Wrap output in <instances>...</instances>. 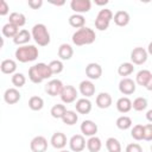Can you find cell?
Here are the masks:
<instances>
[{
	"label": "cell",
	"instance_id": "obj_1",
	"mask_svg": "<svg viewBox=\"0 0 152 152\" xmlns=\"http://www.w3.org/2000/svg\"><path fill=\"white\" fill-rule=\"evenodd\" d=\"M52 76V71L49 64L45 63H37L28 69V78L32 83H42L44 80H48Z\"/></svg>",
	"mask_w": 152,
	"mask_h": 152
},
{
	"label": "cell",
	"instance_id": "obj_2",
	"mask_svg": "<svg viewBox=\"0 0 152 152\" xmlns=\"http://www.w3.org/2000/svg\"><path fill=\"white\" fill-rule=\"evenodd\" d=\"M95 38H96L95 31L90 27L84 26V27L78 28L77 31L74 32V34L71 37V40L76 46H82V45L93 44L95 42Z\"/></svg>",
	"mask_w": 152,
	"mask_h": 152
},
{
	"label": "cell",
	"instance_id": "obj_3",
	"mask_svg": "<svg viewBox=\"0 0 152 152\" xmlns=\"http://www.w3.org/2000/svg\"><path fill=\"white\" fill-rule=\"evenodd\" d=\"M14 56L17 58V61H19L20 63H27V62H33L38 58L39 56V50L38 48H36L34 45H23L17 48Z\"/></svg>",
	"mask_w": 152,
	"mask_h": 152
},
{
	"label": "cell",
	"instance_id": "obj_4",
	"mask_svg": "<svg viewBox=\"0 0 152 152\" xmlns=\"http://www.w3.org/2000/svg\"><path fill=\"white\" fill-rule=\"evenodd\" d=\"M31 34H32V38L34 39V42L39 45V46H46L50 44V33L48 31V27L42 24V23H38L36 25H33L32 30H31Z\"/></svg>",
	"mask_w": 152,
	"mask_h": 152
},
{
	"label": "cell",
	"instance_id": "obj_5",
	"mask_svg": "<svg viewBox=\"0 0 152 152\" xmlns=\"http://www.w3.org/2000/svg\"><path fill=\"white\" fill-rule=\"evenodd\" d=\"M113 12L108 8H102L100 10V12L97 13L96 15V19H95V27L99 30V31H106L113 19Z\"/></svg>",
	"mask_w": 152,
	"mask_h": 152
},
{
	"label": "cell",
	"instance_id": "obj_6",
	"mask_svg": "<svg viewBox=\"0 0 152 152\" xmlns=\"http://www.w3.org/2000/svg\"><path fill=\"white\" fill-rule=\"evenodd\" d=\"M77 95H78V93H77L76 88L74 86L68 84V86H64V88H63V90H62L59 96H61V100H62L63 103L69 104V103H72V102L76 101Z\"/></svg>",
	"mask_w": 152,
	"mask_h": 152
},
{
	"label": "cell",
	"instance_id": "obj_7",
	"mask_svg": "<svg viewBox=\"0 0 152 152\" xmlns=\"http://www.w3.org/2000/svg\"><path fill=\"white\" fill-rule=\"evenodd\" d=\"M147 50H145L144 48H134L132 51H131V61L133 64L135 65H142L146 61H147Z\"/></svg>",
	"mask_w": 152,
	"mask_h": 152
},
{
	"label": "cell",
	"instance_id": "obj_8",
	"mask_svg": "<svg viewBox=\"0 0 152 152\" xmlns=\"http://www.w3.org/2000/svg\"><path fill=\"white\" fill-rule=\"evenodd\" d=\"M87 146V141L83 134H75L69 140V147L72 152H82Z\"/></svg>",
	"mask_w": 152,
	"mask_h": 152
},
{
	"label": "cell",
	"instance_id": "obj_9",
	"mask_svg": "<svg viewBox=\"0 0 152 152\" xmlns=\"http://www.w3.org/2000/svg\"><path fill=\"white\" fill-rule=\"evenodd\" d=\"M70 7L77 14L87 13L91 8V1L90 0H71Z\"/></svg>",
	"mask_w": 152,
	"mask_h": 152
},
{
	"label": "cell",
	"instance_id": "obj_10",
	"mask_svg": "<svg viewBox=\"0 0 152 152\" xmlns=\"http://www.w3.org/2000/svg\"><path fill=\"white\" fill-rule=\"evenodd\" d=\"M64 88V84L62 83L61 80H50L46 84H45V91L50 95V96H57V95H61L62 90Z\"/></svg>",
	"mask_w": 152,
	"mask_h": 152
},
{
	"label": "cell",
	"instance_id": "obj_11",
	"mask_svg": "<svg viewBox=\"0 0 152 152\" xmlns=\"http://www.w3.org/2000/svg\"><path fill=\"white\" fill-rule=\"evenodd\" d=\"M30 148L32 152H46L48 150L46 138L43 135H36L30 142Z\"/></svg>",
	"mask_w": 152,
	"mask_h": 152
},
{
	"label": "cell",
	"instance_id": "obj_12",
	"mask_svg": "<svg viewBox=\"0 0 152 152\" xmlns=\"http://www.w3.org/2000/svg\"><path fill=\"white\" fill-rule=\"evenodd\" d=\"M135 81H133L129 77H124L120 82H119V90L121 94L124 95H131L135 91L137 86H135Z\"/></svg>",
	"mask_w": 152,
	"mask_h": 152
},
{
	"label": "cell",
	"instance_id": "obj_13",
	"mask_svg": "<svg viewBox=\"0 0 152 152\" xmlns=\"http://www.w3.org/2000/svg\"><path fill=\"white\" fill-rule=\"evenodd\" d=\"M80 129H81L83 135L90 138V137L96 135L99 127H97V125L93 120H84V121H82V124L80 126Z\"/></svg>",
	"mask_w": 152,
	"mask_h": 152
},
{
	"label": "cell",
	"instance_id": "obj_14",
	"mask_svg": "<svg viewBox=\"0 0 152 152\" xmlns=\"http://www.w3.org/2000/svg\"><path fill=\"white\" fill-rule=\"evenodd\" d=\"M86 75L89 80H99L102 76V66L99 63H89L86 66Z\"/></svg>",
	"mask_w": 152,
	"mask_h": 152
},
{
	"label": "cell",
	"instance_id": "obj_15",
	"mask_svg": "<svg viewBox=\"0 0 152 152\" xmlns=\"http://www.w3.org/2000/svg\"><path fill=\"white\" fill-rule=\"evenodd\" d=\"M50 142L51 145L57 148V150H63L65 146H66V142H68V139H66V135L62 132H56L52 134L51 139H50Z\"/></svg>",
	"mask_w": 152,
	"mask_h": 152
},
{
	"label": "cell",
	"instance_id": "obj_16",
	"mask_svg": "<svg viewBox=\"0 0 152 152\" xmlns=\"http://www.w3.org/2000/svg\"><path fill=\"white\" fill-rule=\"evenodd\" d=\"M78 90L84 97L88 99L95 94V86L90 80H83L78 86Z\"/></svg>",
	"mask_w": 152,
	"mask_h": 152
},
{
	"label": "cell",
	"instance_id": "obj_17",
	"mask_svg": "<svg viewBox=\"0 0 152 152\" xmlns=\"http://www.w3.org/2000/svg\"><path fill=\"white\" fill-rule=\"evenodd\" d=\"M21 97V94L19 93V90L17 88H8L5 90L4 93V100L6 103L8 104H14L17 103Z\"/></svg>",
	"mask_w": 152,
	"mask_h": 152
},
{
	"label": "cell",
	"instance_id": "obj_18",
	"mask_svg": "<svg viewBox=\"0 0 152 152\" xmlns=\"http://www.w3.org/2000/svg\"><path fill=\"white\" fill-rule=\"evenodd\" d=\"M91 102L89 99L87 97H82V99H78L76 101V104H75V108H76V112L80 113V114H88L90 113L91 110Z\"/></svg>",
	"mask_w": 152,
	"mask_h": 152
},
{
	"label": "cell",
	"instance_id": "obj_19",
	"mask_svg": "<svg viewBox=\"0 0 152 152\" xmlns=\"http://www.w3.org/2000/svg\"><path fill=\"white\" fill-rule=\"evenodd\" d=\"M113 20H114L115 25L124 27V26H126V25L129 24L131 17H129L128 12H126V11H124V10H120V11L115 12V14H114V17H113Z\"/></svg>",
	"mask_w": 152,
	"mask_h": 152
},
{
	"label": "cell",
	"instance_id": "obj_20",
	"mask_svg": "<svg viewBox=\"0 0 152 152\" xmlns=\"http://www.w3.org/2000/svg\"><path fill=\"white\" fill-rule=\"evenodd\" d=\"M31 38H32L31 32H28L27 30L23 28V30H20V31L18 32V34L13 38V43L17 44V45H19V46L27 45V43L31 40Z\"/></svg>",
	"mask_w": 152,
	"mask_h": 152
},
{
	"label": "cell",
	"instance_id": "obj_21",
	"mask_svg": "<svg viewBox=\"0 0 152 152\" xmlns=\"http://www.w3.org/2000/svg\"><path fill=\"white\" fill-rule=\"evenodd\" d=\"M112 102H113L112 96H110V94H108V93L102 91V93H100V94L96 96V106H97L99 108H101V109L109 108V107L112 106Z\"/></svg>",
	"mask_w": 152,
	"mask_h": 152
},
{
	"label": "cell",
	"instance_id": "obj_22",
	"mask_svg": "<svg viewBox=\"0 0 152 152\" xmlns=\"http://www.w3.org/2000/svg\"><path fill=\"white\" fill-rule=\"evenodd\" d=\"M74 55V49L70 44L63 43L59 45L58 48V57L61 58V61H69Z\"/></svg>",
	"mask_w": 152,
	"mask_h": 152
},
{
	"label": "cell",
	"instance_id": "obj_23",
	"mask_svg": "<svg viewBox=\"0 0 152 152\" xmlns=\"http://www.w3.org/2000/svg\"><path fill=\"white\" fill-rule=\"evenodd\" d=\"M0 69L4 74L13 75V74H15V70H17V63H15V61H13L11 58L4 59L0 64Z\"/></svg>",
	"mask_w": 152,
	"mask_h": 152
},
{
	"label": "cell",
	"instance_id": "obj_24",
	"mask_svg": "<svg viewBox=\"0 0 152 152\" xmlns=\"http://www.w3.org/2000/svg\"><path fill=\"white\" fill-rule=\"evenodd\" d=\"M151 76H152V74H151L150 70H147V69L139 70L137 76H135V83L141 86V87H146V84H147L148 80L151 78Z\"/></svg>",
	"mask_w": 152,
	"mask_h": 152
},
{
	"label": "cell",
	"instance_id": "obj_25",
	"mask_svg": "<svg viewBox=\"0 0 152 152\" xmlns=\"http://www.w3.org/2000/svg\"><path fill=\"white\" fill-rule=\"evenodd\" d=\"M116 109H118L120 113H122V114L128 113V112L132 109V101H131L128 97H126V96L120 97V99L116 101Z\"/></svg>",
	"mask_w": 152,
	"mask_h": 152
},
{
	"label": "cell",
	"instance_id": "obj_26",
	"mask_svg": "<svg viewBox=\"0 0 152 152\" xmlns=\"http://www.w3.org/2000/svg\"><path fill=\"white\" fill-rule=\"evenodd\" d=\"M101 147H102V141L99 137L94 135L87 140V148L89 152H100Z\"/></svg>",
	"mask_w": 152,
	"mask_h": 152
},
{
	"label": "cell",
	"instance_id": "obj_27",
	"mask_svg": "<svg viewBox=\"0 0 152 152\" xmlns=\"http://www.w3.org/2000/svg\"><path fill=\"white\" fill-rule=\"evenodd\" d=\"M8 23L15 25L17 27H21L26 24V17L23 14V13H19V12H13L10 14V18H8Z\"/></svg>",
	"mask_w": 152,
	"mask_h": 152
},
{
	"label": "cell",
	"instance_id": "obj_28",
	"mask_svg": "<svg viewBox=\"0 0 152 152\" xmlns=\"http://www.w3.org/2000/svg\"><path fill=\"white\" fill-rule=\"evenodd\" d=\"M69 24H70V26H72L75 28H82V27H84L86 18L82 14L74 13L69 17Z\"/></svg>",
	"mask_w": 152,
	"mask_h": 152
},
{
	"label": "cell",
	"instance_id": "obj_29",
	"mask_svg": "<svg viewBox=\"0 0 152 152\" xmlns=\"http://www.w3.org/2000/svg\"><path fill=\"white\" fill-rule=\"evenodd\" d=\"M133 71H134V64L131 62H124L118 68V74L122 76V78L129 76L131 74H133Z\"/></svg>",
	"mask_w": 152,
	"mask_h": 152
},
{
	"label": "cell",
	"instance_id": "obj_30",
	"mask_svg": "<svg viewBox=\"0 0 152 152\" xmlns=\"http://www.w3.org/2000/svg\"><path fill=\"white\" fill-rule=\"evenodd\" d=\"M1 32H2V34H4L5 37H7V38H14V37L18 34V32H19V27H17L15 25H13V24H11V23H7V24H5V25L2 26Z\"/></svg>",
	"mask_w": 152,
	"mask_h": 152
},
{
	"label": "cell",
	"instance_id": "obj_31",
	"mask_svg": "<svg viewBox=\"0 0 152 152\" xmlns=\"http://www.w3.org/2000/svg\"><path fill=\"white\" fill-rule=\"evenodd\" d=\"M66 113V107L62 103H56L51 107V110H50V114L52 118L55 119H62L64 116V114Z\"/></svg>",
	"mask_w": 152,
	"mask_h": 152
},
{
	"label": "cell",
	"instance_id": "obj_32",
	"mask_svg": "<svg viewBox=\"0 0 152 152\" xmlns=\"http://www.w3.org/2000/svg\"><path fill=\"white\" fill-rule=\"evenodd\" d=\"M115 125H116V127L119 129L126 131V129H128V128L132 127V119L129 116H127V115H121V116H119L116 119Z\"/></svg>",
	"mask_w": 152,
	"mask_h": 152
},
{
	"label": "cell",
	"instance_id": "obj_33",
	"mask_svg": "<svg viewBox=\"0 0 152 152\" xmlns=\"http://www.w3.org/2000/svg\"><path fill=\"white\" fill-rule=\"evenodd\" d=\"M106 147L108 152H121V144L114 137H110L106 140Z\"/></svg>",
	"mask_w": 152,
	"mask_h": 152
},
{
	"label": "cell",
	"instance_id": "obj_34",
	"mask_svg": "<svg viewBox=\"0 0 152 152\" xmlns=\"http://www.w3.org/2000/svg\"><path fill=\"white\" fill-rule=\"evenodd\" d=\"M28 107L32 109V110H40L43 107H44V100L40 97V96H31L30 100H28Z\"/></svg>",
	"mask_w": 152,
	"mask_h": 152
},
{
	"label": "cell",
	"instance_id": "obj_35",
	"mask_svg": "<svg viewBox=\"0 0 152 152\" xmlns=\"http://www.w3.org/2000/svg\"><path fill=\"white\" fill-rule=\"evenodd\" d=\"M132 108L137 112H142L147 108V100L142 96H139L137 99H134V101L132 102Z\"/></svg>",
	"mask_w": 152,
	"mask_h": 152
},
{
	"label": "cell",
	"instance_id": "obj_36",
	"mask_svg": "<svg viewBox=\"0 0 152 152\" xmlns=\"http://www.w3.org/2000/svg\"><path fill=\"white\" fill-rule=\"evenodd\" d=\"M78 120V115L76 114V112L74 110H66V113L64 114V116L62 118V121L65 124V125H69V126H72L77 122Z\"/></svg>",
	"mask_w": 152,
	"mask_h": 152
},
{
	"label": "cell",
	"instance_id": "obj_37",
	"mask_svg": "<svg viewBox=\"0 0 152 152\" xmlns=\"http://www.w3.org/2000/svg\"><path fill=\"white\" fill-rule=\"evenodd\" d=\"M131 137L134 139V140H144V125H134L133 128L131 129Z\"/></svg>",
	"mask_w": 152,
	"mask_h": 152
},
{
	"label": "cell",
	"instance_id": "obj_38",
	"mask_svg": "<svg viewBox=\"0 0 152 152\" xmlns=\"http://www.w3.org/2000/svg\"><path fill=\"white\" fill-rule=\"evenodd\" d=\"M11 81H12V84L14 86V88H21L26 83V77L21 72H15V74L12 75V80Z\"/></svg>",
	"mask_w": 152,
	"mask_h": 152
},
{
	"label": "cell",
	"instance_id": "obj_39",
	"mask_svg": "<svg viewBox=\"0 0 152 152\" xmlns=\"http://www.w3.org/2000/svg\"><path fill=\"white\" fill-rule=\"evenodd\" d=\"M49 66H50V69H51V71H52V75H53V74H55V75L61 74V72L63 71V69H64V64H63V62L59 61V59H53V61H51V62L49 63Z\"/></svg>",
	"mask_w": 152,
	"mask_h": 152
},
{
	"label": "cell",
	"instance_id": "obj_40",
	"mask_svg": "<svg viewBox=\"0 0 152 152\" xmlns=\"http://www.w3.org/2000/svg\"><path fill=\"white\" fill-rule=\"evenodd\" d=\"M144 140L152 141V124L144 125Z\"/></svg>",
	"mask_w": 152,
	"mask_h": 152
},
{
	"label": "cell",
	"instance_id": "obj_41",
	"mask_svg": "<svg viewBox=\"0 0 152 152\" xmlns=\"http://www.w3.org/2000/svg\"><path fill=\"white\" fill-rule=\"evenodd\" d=\"M125 152H142V147L137 142H132L126 146Z\"/></svg>",
	"mask_w": 152,
	"mask_h": 152
},
{
	"label": "cell",
	"instance_id": "obj_42",
	"mask_svg": "<svg viewBox=\"0 0 152 152\" xmlns=\"http://www.w3.org/2000/svg\"><path fill=\"white\" fill-rule=\"evenodd\" d=\"M27 5L32 8V10H38L43 6V0H28Z\"/></svg>",
	"mask_w": 152,
	"mask_h": 152
},
{
	"label": "cell",
	"instance_id": "obj_43",
	"mask_svg": "<svg viewBox=\"0 0 152 152\" xmlns=\"http://www.w3.org/2000/svg\"><path fill=\"white\" fill-rule=\"evenodd\" d=\"M10 11V6L5 0L0 1V15H6Z\"/></svg>",
	"mask_w": 152,
	"mask_h": 152
},
{
	"label": "cell",
	"instance_id": "obj_44",
	"mask_svg": "<svg viewBox=\"0 0 152 152\" xmlns=\"http://www.w3.org/2000/svg\"><path fill=\"white\" fill-rule=\"evenodd\" d=\"M146 119H147V121H150V122L152 124V109L147 110V113H146Z\"/></svg>",
	"mask_w": 152,
	"mask_h": 152
},
{
	"label": "cell",
	"instance_id": "obj_45",
	"mask_svg": "<svg viewBox=\"0 0 152 152\" xmlns=\"http://www.w3.org/2000/svg\"><path fill=\"white\" fill-rule=\"evenodd\" d=\"M147 90H150V91H152V76H151V78L148 80V82H147V84H146V87H145Z\"/></svg>",
	"mask_w": 152,
	"mask_h": 152
},
{
	"label": "cell",
	"instance_id": "obj_46",
	"mask_svg": "<svg viewBox=\"0 0 152 152\" xmlns=\"http://www.w3.org/2000/svg\"><path fill=\"white\" fill-rule=\"evenodd\" d=\"M107 4H108V0H104V1H96V0H95V5H99V6L107 5Z\"/></svg>",
	"mask_w": 152,
	"mask_h": 152
},
{
	"label": "cell",
	"instance_id": "obj_47",
	"mask_svg": "<svg viewBox=\"0 0 152 152\" xmlns=\"http://www.w3.org/2000/svg\"><path fill=\"white\" fill-rule=\"evenodd\" d=\"M147 53L152 56V42H151V43L148 44V46H147Z\"/></svg>",
	"mask_w": 152,
	"mask_h": 152
},
{
	"label": "cell",
	"instance_id": "obj_48",
	"mask_svg": "<svg viewBox=\"0 0 152 152\" xmlns=\"http://www.w3.org/2000/svg\"><path fill=\"white\" fill-rule=\"evenodd\" d=\"M51 4H52V5H56V6H62V5L65 4V1H59V2H53V1H52Z\"/></svg>",
	"mask_w": 152,
	"mask_h": 152
},
{
	"label": "cell",
	"instance_id": "obj_49",
	"mask_svg": "<svg viewBox=\"0 0 152 152\" xmlns=\"http://www.w3.org/2000/svg\"><path fill=\"white\" fill-rule=\"evenodd\" d=\"M59 152H70V151H66V150H61Z\"/></svg>",
	"mask_w": 152,
	"mask_h": 152
},
{
	"label": "cell",
	"instance_id": "obj_50",
	"mask_svg": "<svg viewBox=\"0 0 152 152\" xmlns=\"http://www.w3.org/2000/svg\"><path fill=\"white\" fill-rule=\"evenodd\" d=\"M151 152H152V145H151Z\"/></svg>",
	"mask_w": 152,
	"mask_h": 152
}]
</instances>
